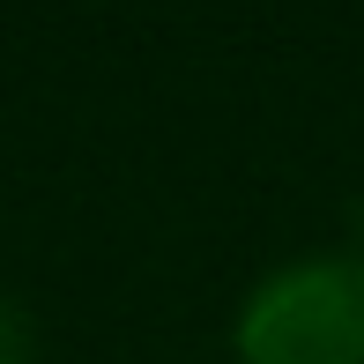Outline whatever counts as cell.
I'll return each mask as SVG.
<instances>
[{
    "label": "cell",
    "instance_id": "cell-1",
    "mask_svg": "<svg viewBox=\"0 0 364 364\" xmlns=\"http://www.w3.org/2000/svg\"><path fill=\"white\" fill-rule=\"evenodd\" d=\"M238 364H364V253H297L230 312Z\"/></svg>",
    "mask_w": 364,
    "mask_h": 364
},
{
    "label": "cell",
    "instance_id": "cell-2",
    "mask_svg": "<svg viewBox=\"0 0 364 364\" xmlns=\"http://www.w3.org/2000/svg\"><path fill=\"white\" fill-rule=\"evenodd\" d=\"M0 364H15V357H0Z\"/></svg>",
    "mask_w": 364,
    "mask_h": 364
}]
</instances>
